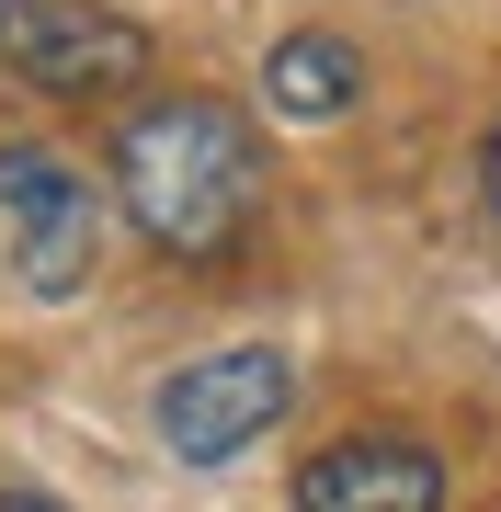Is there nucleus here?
I'll use <instances>...</instances> for the list:
<instances>
[{
  "instance_id": "obj_6",
  "label": "nucleus",
  "mask_w": 501,
  "mask_h": 512,
  "mask_svg": "<svg viewBox=\"0 0 501 512\" xmlns=\"http://www.w3.org/2000/svg\"><path fill=\"white\" fill-rule=\"evenodd\" d=\"M353 92H365V57H353L342 35H285L274 57H262V103L297 114V126H331V114H353Z\"/></svg>"
},
{
  "instance_id": "obj_2",
  "label": "nucleus",
  "mask_w": 501,
  "mask_h": 512,
  "mask_svg": "<svg viewBox=\"0 0 501 512\" xmlns=\"http://www.w3.org/2000/svg\"><path fill=\"white\" fill-rule=\"evenodd\" d=\"M0 251H12L23 296H46V308H69V296L92 285L103 205H92V183H80L57 148H0Z\"/></svg>"
},
{
  "instance_id": "obj_4",
  "label": "nucleus",
  "mask_w": 501,
  "mask_h": 512,
  "mask_svg": "<svg viewBox=\"0 0 501 512\" xmlns=\"http://www.w3.org/2000/svg\"><path fill=\"white\" fill-rule=\"evenodd\" d=\"M0 57L57 103H114V92L149 80V35L126 12H103V0H23L0 23Z\"/></svg>"
},
{
  "instance_id": "obj_3",
  "label": "nucleus",
  "mask_w": 501,
  "mask_h": 512,
  "mask_svg": "<svg viewBox=\"0 0 501 512\" xmlns=\"http://www.w3.org/2000/svg\"><path fill=\"white\" fill-rule=\"evenodd\" d=\"M285 399H297V365L274 342H228V353H205V365H183L160 387V444L183 467H228L240 444H262L285 421Z\"/></svg>"
},
{
  "instance_id": "obj_5",
  "label": "nucleus",
  "mask_w": 501,
  "mask_h": 512,
  "mask_svg": "<svg viewBox=\"0 0 501 512\" xmlns=\"http://www.w3.org/2000/svg\"><path fill=\"white\" fill-rule=\"evenodd\" d=\"M297 512H445V467L410 433H342L297 467Z\"/></svg>"
},
{
  "instance_id": "obj_9",
  "label": "nucleus",
  "mask_w": 501,
  "mask_h": 512,
  "mask_svg": "<svg viewBox=\"0 0 501 512\" xmlns=\"http://www.w3.org/2000/svg\"><path fill=\"white\" fill-rule=\"evenodd\" d=\"M12 12H23V0H0V23H12Z\"/></svg>"
},
{
  "instance_id": "obj_7",
  "label": "nucleus",
  "mask_w": 501,
  "mask_h": 512,
  "mask_svg": "<svg viewBox=\"0 0 501 512\" xmlns=\"http://www.w3.org/2000/svg\"><path fill=\"white\" fill-rule=\"evenodd\" d=\"M479 194H490V217H501V126H490V148H479Z\"/></svg>"
},
{
  "instance_id": "obj_8",
  "label": "nucleus",
  "mask_w": 501,
  "mask_h": 512,
  "mask_svg": "<svg viewBox=\"0 0 501 512\" xmlns=\"http://www.w3.org/2000/svg\"><path fill=\"white\" fill-rule=\"evenodd\" d=\"M0 512H69V501H46V490H0Z\"/></svg>"
},
{
  "instance_id": "obj_1",
  "label": "nucleus",
  "mask_w": 501,
  "mask_h": 512,
  "mask_svg": "<svg viewBox=\"0 0 501 512\" xmlns=\"http://www.w3.org/2000/svg\"><path fill=\"white\" fill-rule=\"evenodd\" d=\"M114 205L171 262H228L262 217V137L217 92H160L114 126Z\"/></svg>"
}]
</instances>
